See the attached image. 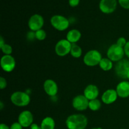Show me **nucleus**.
Listing matches in <instances>:
<instances>
[{
  "label": "nucleus",
  "instance_id": "18",
  "mask_svg": "<svg viewBox=\"0 0 129 129\" xmlns=\"http://www.w3.org/2000/svg\"><path fill=\"white\" fill-rule=\"evenodd\" d=\"M55 123L52 117H47L42 120L40 125L42 129H54Z\"/></svg>",
  "mask_w": 129,
  "mask_h": 129
},
{
  "label": "nucleus",
  "instance_id": "33",
  "mask_svg": "<svg viewBox=\"0 0 129 129\" xmlns=\"http://www.w3.org/2000/svg\"><path fill=\"white\" fill-rule=\"evenodd\" d=\"M3 103L2 102H0V109L3 110Z\"/></svg>",
  "mask_w": 129,
  "mask_h": 129
},
{
  "label": "nucleus",
  "instance_id": "11",
  "mask_svg": "<svg viewBox=\"0 0 129 129\" xmlns=\"http://www.w3.org/2000/svg\"><path fill=\"white\" fill-rule=\"evenodd\" d=\"M117 0H101L99 4L100 10L105 14L114 12L117 8Z\"/></svg>",
  "mask_w": 129,
  "mask_h": 129
},
{
  "label": "nucleus",
  "instance_id": "17",
  "mask_svg": "<svg viewBox=\"0 0 129 129\" xmlns=\"http://www.w3.org/2000/svg\"><path fill=\"white\" fill-rule=\"evenodd\" d=\"M81 37V33L76 29H73L67 34L66 39L71 44H76L80 40Z\"/></svg>",
  "mask_w": 129,
  "mask_h": 129
},
{
  "label": "nucleus",
  "instance_id": "4",
  "mask_svg": "<svg viewBox=\"0 0 129 129\" xmlns=\"http://www.w3.org/2000/svg\"><path fill=\"white\" fill-rule=\"evenodd\" d=\"M125 55L124 49L117 44H113L107 50V56L112 62H118L123 59Z\"/></svg>",
  "mask_w": 129,
  "mask_h": 129
},
{
  "label": "nucleus",
  "instance_id": "16",
  "mask_svg": "<svg viewBox=\"0 0 129 129\" xmlns=\"http://www.w3.org/2000/svg\"><path fill=\"white\" fill-rule=\"evenodd\" d=\"M84 95L89 100L96 99L99 95V89L96 85L89 84L84 89Z\"/></svg>",
  "mask_w": 129,
  "mask_h": 129
},
{
  "label": "nucleus",
  "instance_id": "21",
  "mask_svg": "<svg viewBox=\"0 0 129 129\" xmlns=\"http://www.w3.org/2000/svg\"><path fill=\"white\" fill-rule=\"evenodd\" d=\"M102 107V103L98 99L89 100L88 108L92 111H98Z\"/></svg>",
  "mask_w": 129,
  "mask_h": 129
},
{
  "label": "nucleus",
  "instance_id": "6",
  "mask_svg": "<svg viewBox=\"0 0 129 129\" xmlns=\"http://www.w3.org/2000/svg\"><path fill=\"white\" fill-rule=\"evenodd\" d=\"M115 71L119 78L127 79V75L129 73V60L123 59L117 62L115 67Z\"/></svg>",
  "mask_w": 129,
  "mask_h": 129
},
{
  "label": "nucleus",
  "instance_id": "23",
  "mask_svg": "<svg viewBox=\"0 0 129 129\" xmlns=\"http://www.w3.org/2000/svg\"><path fill=\"white\" fill-rule=\"evenodd\" d=\"M1 49L5 55H11L13 52V49L11 45L7 44H5L1 48Z\"/></svg>",
  "mask_w": 129,
  "mask_h": 129
},
{
  "label": "nucleus",
  "instance_id": "29",
  "mask_svg": "<svg viewBox=\"0 0 129 129\" xmlns=\"http://www.w3.org/2000/svg\"><path fill=\"white\" fill-rule=\"evenodd\" d=\"M123 49H124L125 55H126V56L129 58V41L127 42L126 45L123 47Z\"/></svg>",
  "mask_w": 129,
  "mask_h": 129
},
{
  "label": "nucleus",
  "instance_id": "27",
  "mask_svg": "<svg viewBox=\"0 0 129 129\" xmlns=\"http://www.w3.org/2000/svg\"><path fill=\"white\" fill-rule=\"evenodd\" d=\"M23 127L18 122H14L10 127V129H22Z\"/></svg>",
  "mask_w": 129,
  "mask_h": 129
},
{
  "label": "nucleus",
  "instance_id": "19",
  "mask_svg": "<svg viewBox=\"0 0 129 129\" xmlns=\"http://www.w3.org/2000/svg\"><path fill=\"white\" fill-rule=\"evenodd\" d=\"M101 69L105 71H108L113 68V62L108 58H102L99 64Z\"/></svg>",
  "mask_w": 129,
  "mask_h": 129
},
{
  "label": "nucleus",
  "instance_id": "10",
  "mask_svg": "<svg viewBox=\"0 0 129 129\" xmlns=\"http://www.w3.org/2000/svg\"><path fill=\"white\" fill-rule=\"evenodd\" d=\"M16 66L15 59L11 55H4L1 59V68L7 73H10L14 70Z\"/></svg>",
  "mask_w": 129,
  "mask_h": 129
},
{
  "label": "nucleus",
  "instance_id": "24",
  "mask_svg": "<svg viewBox=\"0 0 129 129\" xmlns=\"http://www.w3.org/2000/svg\"><path fill=\"white\" fill-rule=\"evenodd\" d=\"M118 3L123 8L129 9V0H118Z\"/></svg>",
  "mask_w": 129,
  "mask_h": 129
},
{
  "label": "nucleus",
  "instance_id": "34",
  "mask_svg": "<svg viewBox=\"0 0 129 129\" xmlns=\"http://www.w3.org/2000/svg\"><path fill=\"white\" fill-rule=\"evenodd\" d=\"M91 129H102V128H100V127H98V128H91Z\"/></svg>",
  "mask_w": 129,
  "mask_h": 129
},
{
  "label": "nucleus",
  "instance_id": "20",
  "mask_svg": "<svg viewBox=\"0 0 129 129\" xmlns=\"http://www.w3.org/2000/svg\"><path fill=\"white\" fill-rule=\"evenodd\" d=\"M71 55L75 58H79L82 55V49L80 46L76 44H72L71 49Z\"/></svg>",
  "mask_w": 129,
  "mask_h": 129
},
{
  "label": "nucleus",
  "instance_id": "3",
  "mask_svg": "<svg viewBox=\"0 0 129 129\" xmlns=\"http://www.w3.org/2000/svg\"><path fill=\"white\" fill-rule=\"evenodd\" d=\"M102 59V54L99 51L96 50H91L85 54L83 58V61L88 66L93 67L99 65Z\"/></svg>",
  "mask_w": 129,
  "mask_h": 129
},
{
  "label": "nucleus",
  "instance_id": "12",
  "mask_svg": "<svg viewBox=\"0 0 129 129\" xmlns=\"http://www.w3.org/2000/svg\"><path fill=\"white\" fill-rule=\"evenodd\" d=\"M34 117L30 111L25 110L20 113L18 118V122L21 124L23 127H30L33 124Z\"/></svg>",
  "mask_w": 129,
  "mask_h": 129
},
{
  "label": "nucleus",
  "instance_id": "1",
  "mask_svg": "<svg viewBox=\"0 0 129 129\" xmlns=\"http://www.w3.org/2000/svg\"><path fill=\"white\" fill-rule=\"evenodd\" d=\"M66 125L68 129H85L88 118L83 114H73L67 118Z\"/></svg>",
  "mask_w": 129,
  "mask_h": 129
},
{
  "label": "nucleus",
  "instance_id": "5",
  "mask_svg": "<svg viewBox=\"0 0 129 129\" xmlns=\"http://www.w3.org/2000/svg\"><path fill=\"white\" fill-rule=\"evenodd\" d=\"M50 23L53 27L59 31H64L69 26V21L67 18L62 15H56L50 19Z\"/></svg>",
  "mask_w": 129,
  "mask_h": 129
},
{
  "label": "nucleus",
  "instance_id": "8",
  "mask_svg": "<svg viewBox=\"0 0 129 129\" xmlns=\"http://www.w3.org/2000/svg\"><path fill=\"white\" fill-rule=\"evenodd\" d=\"M44 20L42 16L39 14H35L30 18L28 22V27L31 31H36L42 29L44 26Z\"/></svg>",
  "mask_w": 129,
  "mask_h": 129
},
{
  "label": "nucleus",
  "instance_id": "28",
  "mask_svg": "<svg viewBox=\"0 0 129 129\" xmlns=\"http://www.w3.org/2000/svg\"><path fill=\"white\" fill-rule=\"evenodd\" d=\"M80 0H69V4L71 7H76L79 5Z\"/></svg>",
  "mask_w": 129,
  "mask_h": 129
},
{
  "label": "nucleus",
  "instance_id": "7",
  "mask_svg": "<svg viewBox=\"0 0 129 129\" xmlns=\"http://www.w3.org/2000/svg\"><path fill=\"white\" fill-rule=\"evenodd\" d=\"M72 44L68 40L62 39L59 40L55 47V51L57 55L60 57H64L71 52Z\"/></svg>",
  "mask_w": 129,
  "mask_h": 129
},
{
  "label": "nucleus",
  "instance_id": "35",
  "mask_svg": "<svg viewBox=\"0 0 129 129\" xmlns=\"http://www.w3.org/2000/svg\"><path fill=\"white\" fill-rule=\"evenodd\" d=\"M121 129H123V128H121Z\"/></svg>",
  "mask_w": 129,
  "mask_h": 129
},
{
  "label": "nucleus",
  "instance_id": "32",
  "mask_svg": "<svg viewBox=\"0 0 129 129\" xmlns=\"http://www.w3.org/2000/svg\"><path fill=\"white\" fill-rule=\"evenodd\" d=\"M5 44V41H4L3 38L2 36H1V37H0V48L2 47Z\"/></svg>",
  "mask_w": 129,
  "mask_h": 129
},
{
  "label": "nucleus",
  "instance_id": "9",
  "mask_svg": "<svg viewBox=\"0 0 129 129\" xmlns=\"http://www.w3.org/2000/svg\"><path fill=\"white\" fill-rule=\"evenodd\" d=\"M89 100L84 94H79L74 97L73 100V106L74 109L78 111L86 110L89 106Z\"/></svg>",
  "mask_w": 129,
  "mask_h": 129
},
{
  "label": "nucleus",
  "instance_id": "15",
  "mask_svg": "<svg viewBox=\"0 0 129 129\" xmlns=\"http://www.w3.org/2000/svg\"><path fill=\"white\" fill-rule=\"evenodd\" d=\"M116 91L120 98H128L129 96V82L123 81L118 83L116 88Z\"/></svg>",
  "mask_w": 129,
  "mask_h": 129
},
{
  "label": "nucleus",
  "instance_id": "13",
  "mask_svg": "<svg viewBox=\"0 0 129 129\" xmlns=\"http://www.w3.org/2000/svg\"><path fill=\"white\" fill-rule=\"evenodd\" d=\"M44 89L45 93L50 96H54L58 92L57 84L52 79H47L44 82Z\"/></svg>",
  "mask_w": 129,
  "mask_h": 129
},
{
  "label": "nucleus",
  "instance_id": "22",
  "mask_svg": "<svg viewBox=\"0 0 129 129\" xmlns=\"http://www.w3.org/2000/svg\"><path fill=\"white\" fill-rule=\"evenodd\" d=\"M47 34L45 30L40 29L35 31V37L39 40H44L46 38Z\"/></svg>",
  "mask_w": 129,
  "mask_h": 129
},
{
  "label": "nucleus",
  "instance_id": "31",
  "mask_svg": "<svg viewBox=\"0 0 129 129\" xmlns=\"http://www.w3.org/2000/svg\"><path fill=\"white\" fill-rule=\"evenodd\" d=\"M0 129H10V127H9L5 123H1L0 125Z\"/></svg>",
  "mask_w": 129,
  "mask_h": 129
},
{
  "label": "nucleus",
  "instance_id": "30",
  "mask_svg": "<svg viewBox=\"0 0 129 129\" xmlns=\"http://www.w3.org/2000/svg\"><path fill=\"white\" fill-rule=\"evenodd\" d=\"M30 129H42L40 126L38 125L36 123H33L31 126H30Z\"/></svg>",
  "mask_w": 129,
  "mask_h": 129
},
{
  "label": "nucleus",
  "instance_id": "26",
  "mask_svg": "<svg viewBox=\"0 0 129 129\" xmlns=\"http://www.w3.org/2000/svg\"><path fill=\"white\" fill-rule=\"evenodd\" d=\"M7 86V82L5 78H4L3 77H1L0 78V88L1 89H5V88Z\"/></svg>",
  "mask_w": 129,
  "mask_h": 129
},
{
  "label": "nucleus",
  "instance_id": "25",
  "mask_svg": "<svg viewBox=\"0 0 129 129\" xmlns=\"http://www.w3.org/2000/svg\"><path fill=\"white\" fill-rule=\"evenodd\" d=\"M127 40H126V39H125L124 37H120L119 39L117 40V42L116 44H117V45H119V46L123 48L125 47V45H126V44H127Z\"/></svg>",
  "mask_w": 129,
  "mask_h": 129
},
{
  "label": "nucleus",
  "instance_id": "14",
  "mask_svg": "<svg viewBox=\"0 0 129 129\" xmlns=\"http://www.w3.org/2000/svg\"><path fill=\"white\" fill-rule=\"evenodd\" d=\"M118 94L115 89H109L103 93L102 96V100L104 103L107 105L112 104L117 100Z\"/></svg>",
  "mask_w": 129,
  "mask_h": 129
},
{
  "label": "nucleus",
  "instance_id": "2",
  "mask_svg": "<svg viewBox=\"0 0 129 129\" xmlns=\"http://www.w3.org/2000/svg\"><path fill=\"white\" fill-rule=\"evenodd\" d=\"M13 104L17 107H26L30 103V97L25 92L16 91L13 93L10 97Z\"/></svg>",
  "mask_w": 129,
  "mask_h": 129
}]
</instances>
